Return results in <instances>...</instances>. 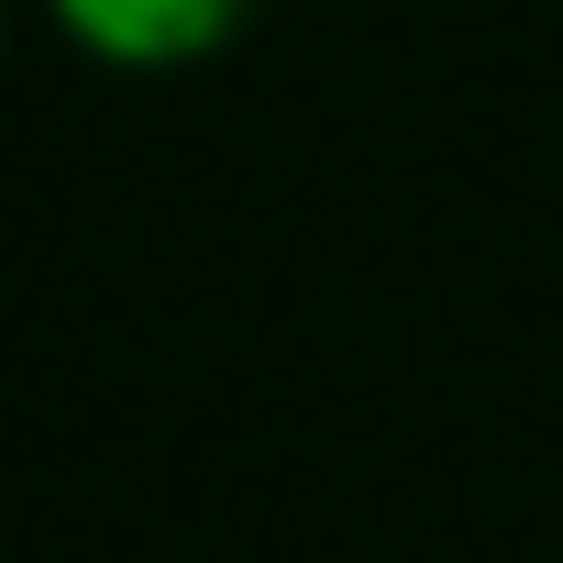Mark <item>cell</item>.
Here are the masks:
<instances>
[{
  "instance_id": "1",
  "label": "cell",
  "mask_w": 563,
  "mask_h": 563,
  "mask_svg": "<svg viewBox=\"0 0 563 563\" xmlns=\"http://www.w3.org/2000/svg\"><path fill=\"white\" fill-rule=\"evenodd\" d=\"M243 12L254 0H56V23L111 67H188V56L232 45Z\"/></svg>"
}]
</instances>
